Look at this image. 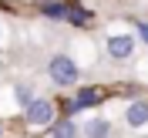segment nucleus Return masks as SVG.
<instances>
[{"label":"nucleus","mask_w":148,"mask_h":138,"mask_svg":"<svg viewBox=\"0 0 148 138\" xmlns=\"http://www.w3.org/2000/svg\"><path fill=\"white\" fill-rule=\"evenodd\" d=\"M51 78H54L57 84H74L77 81V64H74L67 54H57V57H51Z\"/></svg>","instance_id":"obj_1"},{"label":"nucleus","mask_w":148,"mask_h":138,"mask_svg":"<svg viewBox=\"0 0 148 138\" xmlns=\"http://www.w3.org/2000/svg\"><path fill=\"white\" fill-rule=\"evenodd\" d=\"M27 121L30 125H54V104L51 101H30L27 104Z\"/></svg>","instance_id":"obj_2"},{"label":"nucleus","mask_w":148,"mask_h":138,"mask_svg":"<svg viewBox=\"0 0 148 138\" xmlns=\"http://www.w3.org/2000/svg\"><path fill=\"white\" fill-rule=\"evenodd\" d=\"M131 51H135V41H131L128 34H118L108 41V54L114 57V61H125V57H131Z\"/></svg>","instance_id":"obj_3"},{"label":"nucleus","mask_w":148,"mask_h":138,"mask_svg":"<svg viewBox=\"0 0 148 138\" xmlns=\"http://www.w3.org/2000/svg\"><path fill=\"white\" fill-rule=\"evenodd\" d=\"M125 118H128V125H131V128H141V125L148 121V101H135V104H128Z\"/></svg>","instance_id":"obj_4"},{"label":"nucleus","mask_w":148,"mask_h":138,"mask_svg":"<svg viewBox=\"0 0 148 138\" xmlns=\"http://www.w3.org/2000/svg\"><path fill=\"white\" fill-rule=\"evenodd\" d=\"M84 135H88V138H108V135H111V125H108L104 118H94V121H88Z\"/></svg>","instance_id":"obj_5"},{"label":"nucleus","mask_w":148,"mask_h":138,"mask_svg":"<svg viewBox=\"0 0 148 138\" xmlns=\"http://www.w3.org/2000/svg\"><path fill=\"white\" fill-rule=\"evenodd\" d=\"M54 138H77L74 121H57V125H54Z\"/></svg>","instance_id":"obj_6"},{"label":"nucleus","mask_w":148,"mask_h":138,"mask_svg":"<svg viewBox=\"0 0 148 138\" xmlns=\"http://www.w3.org/2000/svg\"><path fill=\"white\" fill-rule=\"evenodd\" d=\"M98 101V91H77V98H74V108H88V104Z\"/></svg>","instance_id":"obj_7"},{"label":"nucleus","mask_w":148,"mask_h":138,"mask_svg":"<svg viewBox=\"0 0 148 138\" xmlns=\"http://www.w3.org/2000/svg\"><path fill=\"white\" fill-rule=\"evenodd\" d=\"M17 101L24 104V108H27V104L34 101V98H30V88H17Z\"/></svg>","instance_id":"obj_8"},{"label":"nucleus","mask_w":148,"mask_h":138,"mask_svg":"<svg viewBox=\"0 0 148 138\" xmlns=\"http://www.w3.org/2000/svg\"><path fill=\"white\" fill-rule=\"evenodd\" d=\"M44 14H54L57 17V14H64V7H61V3H51V7H44Z\"/></svg>","instance_id":"obj_9"},{"label":"nucleus","mask_w":148,"mask_h":138,"mask_svg":"<svg viewBox=\"0 0 148 138\" xmlns=\"http://www.w3.org/2000/svg\"><path fill=\"white\" fill-rule=\"evenodd\" d=\"M138 37H141V41L148 44V24H138Z\"/></svg>","instance_id":"obj_10"}]
</instances>
